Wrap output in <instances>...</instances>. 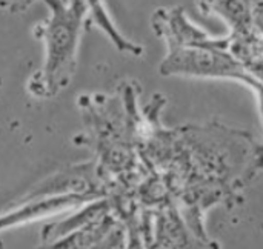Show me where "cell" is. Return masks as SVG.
I'll return each instance as SVG.
<instances>
[{
	"label": "cell",
	"mask_w": 263,
	"mask_h": 249,
	"mask_svg": "<svg viewBox=\"0 0 263 249\" xmlns=\"http://www.w3.org/2000/svg\"><path fill=\"white\" fill-rule=\"evenodd\" d=\"M165 103L157 94L142 109L140 157L163 180L202 248H214L203 216L217 205H242L245 189L263 173V145L248 131L220 122L165 128Z\"/></svg>",
	"instance_id": "obj_1"
},
{
	"label": "cell",
	"mask_w": 263,
	"mask_h": 249,
	"mask_svg": "<svg viewBox=\"0 0 263 249\" xmlns=\"http://www.w3.org/2000/svg\"><path fill=\"white\" fill-rule=\"evenodd\" d=\"M151 26L166 46V55L159 65L165 77L230 79L263 92V83L250 75L230 51L228 35L213 37L194 25L182 6L157 8Z\"/></svg>",
	"instance_id": "obj_2"
},
{
	"label": "cell",
	"mask_w": 263,
	"mask_h": 249,
	"mask_svg": "<svg viewBox=\"0 0 263 249\" xmlns=\"http://www.w3.org/2000/svg\"><path fill=\"white\" fill-rule=\"evenodd\" d=\"M49 17L34 28L45 43L42 68L29 79L28 91L37 99H51L62 92L72 80L77 52L85 31L88 0H43Z\"/></svg>",
	"instance_id": "obj_3"
},
{
	"label": "cell",
	"mask_w": 263,
	"mask_h": 249,
	"mask_svg": "<svg viewBox=\"0 0 263 249\" xmlns=\"http://www.w3.org/2000/svg\"><path fill=\"white\" fill-rule=\"evenodd\" d=\"M103 197H97L85 193H55L46 189L43 186H37L34 191L28 193L18 202H15L6 213L0 216V231L39 220L48 217L51 214L76 208L80 205H88L94 200Z\"/></svg>",
	"instance_id": "obj_4"
},
{
	"label": "cell",
	"mask_w": 263,
	"mask_h": 249,
	"mask_svg": "<svg viewBox=\"0 0 263 249\" xmlns=\"http://www.w3.org/2000/svg\"><path fill=\"white\" fill-rule=\"evenodd\" d=\"M203 15H214L228 26V34L251 29V0H196Z\"/></svg>",
	"instance_id": "obj_5"
},
{
	"label": "cell",
	"mask_w": 263,
	"mask_h": 249,
	"mask_svg": "<svg viewBox=\"0 0 263 249\" xmlns=\"http://www.w3.org/2000/svg\"><path fill=\"white\" fill-rule=\"evenodd\" d=\"M230 51L256 80L263 83V34L253 28L240 34H227Z\"/></svg>",
	"instance_id": "obj_6"
},
{
	"label": "cell",
	"mask_w": 263,
	"mask_h": 249,
	"mask_svg": "<svg viewBox=\"0 0 263 249\" xmlns=\"http://www.w3.org/2000/svg\"><path fill=\"white\" fill-rule=\"evenodd\" d=\"M251 28L263 34V0H251Z\"/></svg>",
	"instance_id": "obj_7"
},
{
	"label": "cell",
	"mask_w": 263,
	"mask_h": 249,
	"mask_svg": "<svg viewBox=\"0 0 263 249\" xmlns=\"http://www.w3.org/2000/svg\"><path fill=\"white\" fill-rule=\"evenodd\" d=\"M34 2L37 0H0V8L11 12H20L28 9Z\"/></svg>",
	"instance_id": "obj_8"
}]
</instances>
